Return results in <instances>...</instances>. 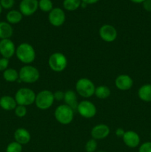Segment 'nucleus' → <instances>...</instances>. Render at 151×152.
I'll return each instance as SVG.
<instances>
[{
    "label": "nucleus",
    "instance_id": "obj_27",
    "mask_svg": "<svg viewBox=\"0 0 151 152\" xmlns=\"http://www.w3.org/2000/svg\"><path fill=\"white\" fill-rule=\"evenodd\" d=\"M97 142L96 140L90 139L86 142L85 151L87 152H95L97 148Z\"/></svg>",
    "mask_w": 151,
    "mask_h": 152
},
{
    "label": "nucleus",
    "instance_id": "obj_37",
    "mask_svg": "<svg viewBox=\"0 0 151 152\" xmlns=\"http://www.w3.org/2000/svg\"><path fill=\"white\" fill-rule=\"evenodd\" d=\"M1 10H2V7H1V4H0V14H1Z\"/></svg>",
    "mask_w": 151,
    "mask_h": 152
},
{
    "label": "nucleus",
    "instance_id": "obj_26",
    "mask_svg": "<svg viewBox=\"0 0 151 152\" xmlns=\"http://www.w3.org/2000/svg\"><path fill=\"white\" fill-rule=\"evenodd\" d=\"M22 145L14 141L7 145L6 148V152H22Z\"/></svg>",
    "mask_w": 151,
    "mask_h": 152
},
{
    "label": "nucleus",
    "instance_id": "obj_31",
    "mask_svg": "<svg viewBox=\"0 0 151 152\" xmlns=\"http://www.w3.org/2000/svg\"><path fill=\"white\" fill-rule=\"evenodd\" d=\"M9 59L6 58L1 57L0 59V71H4L6 69L8 68Z\"/></svg>",
    "mask_w": 151,
    "mask_h": 152
},
{
    "label": "nucleus",
    "instance_id": "obj_17",
    "mask_svg": "<svg viewBox=\"0 0 151 152\" xmlns=\"http://www.w3.org/2000/svg\"><path fill=\"white\" fill-rule=\"evenodd\" d=\"M16 106H17V103L15 100V98L8 95H5L0 98V107L3 110L12 111V110H14Z\"/></svg>",
    "mask_w": 151,
    "mask_h": 152
},
{
    "label": "nucleus",
    "instance_id": "obj_9",
    "mask_svg": "<svg viewBox=\"0 0 151 152\" xmlns=\"http://www.w3.org/2000/svg\"><path fill=\"white\" fill-rule=\"evenodd\" d=\"M65 13L60 7H54L49 13L48 20L50 25L54 27H60L65 22Z\"/></svg>",
    "mask_w": 151,
    "mask_h": 152
},
{
    "label": "nucleus",
    "instance_id": "obj_38",
    "mask_svg": "<svg viewBox=\"0 0 151 152\" xmlns=\"http://www.w3.org/2000/svg\"><path fill=\"white\" fill-rule=\"evenodd\" d=\"M99 152H105V151H99Z\"/></svg>",
    "mask_w": 151,
    "mask_h": 152
},
{
    "label": "nucleus",
    "instance_id": "obj_4",
    "mask_svg": "<svg viewBox=\"0 0 151 152\" xmlns=\"http://www.w3.org/2000/svg\"><path fill=\"white\" fill-rule=\"evenodd\" d=\"M54 117L60 124L68 125L73 120L74 110L65 104L60 105L55 110Z\"/></svg>",
    "mask_w": 151,
    "mask_h": 152
},
{
    "label": "nucleus",
    "instance_id": "obj_20",
    "mask_svg": "<svg viewBox=\"0 0 151 152\" xmlns=\"http://www.w3.org/2000/svg\"><path fill=\"white\" fill-rule=\"evenodd\" d=\"M13 34L11 25L7 22H0V39H10Z\"/></svg>",
    "mask_w": 151,
    "mask_h": 152
},
{
    "label": "nucleus",
    "instance_id": "obj_3",
    "mask_svg": "<svg viewBox=\"0 0 151 152\" xmlns=\"http://www.w3.org/2000/svg\"><path fill=\"white\" fill-rule=\"evenodd\" d=\"M36 95V94L32 89L22 88L16 91L14 98L17 105L28 106L35 102Z\"/></svg>",
    "mask_w": 151,
    "mask_h": 152
},
{
    "label": "nucleus",
    "instance_id": "obj_24",
    "mask_svg": "<svg viewBox=\"0 0 151 152\" xmlns=\"http://www.w3.org/2000/svg\"><path fill=\"white\" fill-rule=\"evenodd\" d=\"M81 0H64L63 7L68 11H74L81 6Z\"/></svg>",
    "mask_w": 151,
    "mask_h": 152
},
{
    "label": "nucleus",
    "instance_id": "obj_28",
    "mask_svg": "<svg viewBox=\"0 0 151 152\" xmlns=\"http://www.w3.org/2000/svg\"><path fill=\"white\" fill-rule=\"evenodd\" d=\"M14 112L15 114H16L18 117H20V118L24 117L27 114L26 106L17 105V106H16V108L14 109Z\"/></svg>",
    "mask_w": 151,
    "mask_h": 152
},
{
    "label": "nucleus",
    "instance_id": "obj_19",
    "mask_svg": "<svg viewBox=\"0 0 151 152\" xmlns=\"http://www.w3.org/2000/svg\"><path fill=\"white\" fill-rule=\"evenodd\" d=\"M138 96L144 102H151V84H145L141 86L138 91Z\"/></svg>",
    "mask_w": 151,
    "mask_h": 152
},
{
    "label": "nucleus",
    "instance_id": "obj_21",
    "mask_svg": "<svg viewBox=\"0 0 151 152\" xmlns=\"http://www.w3.org/2000/svg\"><path fill=\"white\" fill-rule=\"evenodd\" d=\"M22 18H23V15L22 14V13L19 10H10L6 15V19L10 25L19 23L22 20Z\"/></svg>",
    "mask_w": 151,
    "mask_h": 152
},
{
    "label": "nucleus",
    "instance_id": "obj_2",
    "mask_svg": "<svg viewBox=\"0 0 151 152\" xmlns=\"http://www.w3.org/2000/svg\"><path fill=\"white\" fill-rule=\"evenodd\" d=\"M39 77V71L33 65H24L19 71V82L32 84L38 81Z\"/></svg>",
    "mask_w": 151,
    "mask_h": 152
},
{
    "label": "nucleus",
    "instance_id": "obj_7",
    "mask_svg": "<svg viewBox=\"0 0 151 152\" xmlns=\"http://www.w3.org/2000/svg\"><path fill=\"white\" fill-rule=\"evenodd\" d=\"M53 93L50 91L43 90L36 95L35 104L41 110H47L52 106L54 102Z\"/></svg>",
    "mask_w": 151,
    "mask_h": 152
},
{
    "label": "nucleus",
    "instance_id": "obj_29",
    "mask_svg": "<svg viewBox=\"0 0 151 152\" xmlns=\"http://www.w3.org/2000/svg\"><path fill=\"white\" fill-rule=\"evenodd\" d=\"M15 0H0V4L1 7L4 9H10L13 7Z\"/></svg>",
    "mask_w": 151,
    "mask_h": 152
},
{
    "label": "nucleus",
    "instance_id": "obj_33",
    "mask_svg": "<svg viewBox=\"0 0 151 152\" xmlns=\"http://www.w3.org/2000/svg\"><path fill=\"white\" fill-rule=\"evenodd\" d=\"M142 5H143V8L146 11L151 12V0H145L142 2Z\"/></svg>",
    "mask_w": 151,
    "mask_h": 152
},
{
    "label": "nucleus",
    "instance_id": "obj_15",
    "mask_svg": "<svg viewBox=\"0 0 151 152\" xmlns=\"http://www.w3.org/2000/svg\"><path fill=\"white\" fill-rule=\"evenodd\" d=\"M110 134V128L105 124H99L92 129L90 134L93 139L102 140L106 138Z\"/></svg>",
    "mask_w": 151,
    "mask_h": 152
},
{
    "label": "nucleus",
    "instance_id": "obj_8",
    "mask_svg": "<svg viewBox=\"0 0 151 152\" xmlns=\"http://www.w3.org/2000/svg\"><path fill=\"white\" fill-rule=\"evenodd\" d=\"M77 111L81 117L87 119H90L96 114V106L92 102L88 100H83L78 104Z\"/></svg>",
    "mask_w": 151,
    "mask_h": 152
},
{
    "label": "nucleus",
    "instance_id": "obj_16",
    "mask_svg": "<svg viewBox=\"0 0 151 152\" xmlns=\"http://www.w3.org/2000/svg\"><path fill=\"white\" fill-rule=\"evenodd\" d=\"M13 137H14L15 141L22 145L28 144L31 139L30 132L24 128H19L16 129L15 131Z\"/></svg>",
    "mask_w": 151,
    "mask_h": 152
},
{
    "label": "nucleus",
    "instance_id": "obj_6",
    "mask_svg": "<svg viewBox=\"0 0 151 152\" xmlns=\"http://www.w3.org/2000/svg\"><path fill=\"white\" fill-rule=\"evenodd\" d=\"M48 65L54 72H62L68 65V59L62 53L55 52L49 57Z\"/></svg>",
    "mask_w": 151,
    "mask_h": 152
},
{
    "label": "nucleus",
    "instance_id": "obj_14",
    "mask_svg": "<svg viewBox=\"0 0 151 152\" xmlns=\"http://www.w3.org/2000/svg\"><path fill=\"white\" fill-rule=\"evenodd\" d=\"M123 142L129 148H136L140 144V137L136 132L133 131L125 132L124 136L122 137Z\"/></svg>",
    "mask_w": 151,
    "mask_h": 152
},
{
    "label": "nucleus",
    "instance_id": "obj_23",
    "mask_svg": "<svg viewBox=\"0 0 151 152\" xmlns=\"http://www.w3.org/2000/svg\"><path fill=\"white\" fill-rule=\"evenodd\" d=\"M94 94L99 99H104L109 97L111 94L110 89L105 86H100L96 88Z\"/></svg>",
    "mask_w": 151,
    "mask_h": 152
},
{
    "label": "nucleus",
    "instance_id": "obj_34",
    "mask_svg": "<svg viewBox=\"0 0 151 152\" xmlns=\"http://www.w3.org/2000/svg\"><path fill=\"white\" fill-rule=\"evenodd\" d=\"M115 133L117 137H122L124 136L125 132H124V129H121V128H118V129H117L116 130H115Z\"/></svg>",
    "mask_w": 151,
    "mask_h": 152
},
{
    "label": "nucleus",
    "instance_id": "obj_22",
    "mask_svg": "<svg viewBox=\"0 0 151 152\" xmlns=\"http://www.w3.org/2000/svg\"><path fill=\"white\" fill-rule=\"evenodd\" d=\"M3 78L9 83H13L19 80V72L14 68H7L3 71Z\"/></svg>",
    "mask_w": 151,
    "mask_h": 152
},
{
    "label": "nucleus",
    "instance_id": "obj_10",
    "mask_svg": "<svg viewBox=\"0 0 151 152\" xmlns=\"http://www.w3.org/2000/svg\"><path fill=\"white\" fill-rule=\"evenodd\" d=\"M99 36L103 41L106 42H113L118 36L116 29L111 25H104L99 29Z\"/></svg>",
    "mask_w": 151,
    "mask_h": 152
},
{
    "label": "nucleus",
    "instance_id": "obj_25",
    "mask_svg": "<svg viewBox=\"0 0 151 152\" xmlns=\"http://www.w3.org/2000/svg\"><path fill=\"white\" fill-rule=\"evenodd\" d=\"M38 8L43 12L50 13L53 8V4L51 0H39Z\"/></svg>",
    "mask_w": 151,
    "mask_h": 152
},
{
    "label": "nucleus",
    "instance_id": "obj_13",
    "mask_svg": "<svg viewBox=\"0 0 151 152\" xmlns=\"http://www.w3.org/2000/svg\"><path fill=\"white\" fill-rule=\"evenodd\" d=\"M115 86L120 91H128L133 87V80L127 74H121L115 78Z\"/></svg>",
    "mask_w": 151,
    "mask_h": 152
},
{
    "label": "nucleus",
    "instance_id": "obj_36",
    "mask_svg": "<svg viewBox=\"0 0 151 152\" xmlns=\"http://www.w3.org/2000/svg\"><path fill=\"white\" fill-rule=\"evenodd\" d=\"M130 1L133 3H136V4H140V3H142L143 1H144L145 0H130Z\"/></svg>",
    "mask_w": 151,
    "mask_h": 152
},
{
    "label": "nucleus",
    "instance_id": "obj_12",
    "mask_svg": "<svg viewBox=\"0 0 151 152\" xmlns=\"http://www.w3.org/2000/svg\"><path fill=\"white\" fill-rule=\"evenodd\" d=\"M16 48L10 39L0 40V54L6 59H10L16 53Z\"/></svg>",
    "mask_w": 151,
    "mask_h": 152
},
{
    "label": "nucleus",
    "instance_id": "obj_30",
    "mask_svg": "<svg viewBox=\"0 0 151 152\" xmlns=\"http://www.w3.org/2000/svg\"><path fill=\"white\" fill-rule=\"evenodd\" d=\"M139 152H151V142H145L140 145Z\"/></svg>",
    "mask_w": 151,
    "mask_h": 152
},
{
    "label": "nucleus",
    "instance_id": "obj_18",
    "mask_svg": "<svg viewBox=\"0 0 151 152\" xmlns=\"http://www.w3.org/2000/svg\"><path fill=\"white\" fill-rule=\"evenodd\" d=\"M65 105L70 107L73 110H76L78 106V102H77L76 94L75 91L72 90L67 91L65 92V97H64Z\"/></svg>",
    "mask_w": 151,
    "mask_h": 152
},
{
    "label": "nucleus",
    "instance_id": "obj_11",
    "mask_svg": "<svg viewBox=\"0 0 151 152\" xmlns=\"http://www.w3.org/2000/svg\"><path fill=\"white\" fill-rule=\"evenodd\" d=\"M38 8V0H22L19 3V11L23 16H31L36 12Z\"/></svg>",
    "mask_w": 151,
    "mask_h": 152
},
{
    "label": "nucleus",
    "instance_id": "obj_35",
    "mask_svg": "<svg viewBox=\"0 0 151 152\" xmlns=\"http://www.w3.org/2000/svg\"><path fill=\"white\" fill-rule=\"evenodd\" d=\"M99 0H81L82 2L86 3L87 4H95V3L98 2Z\"/></svg>",
    "mask_w": 151,
    "mask_h": 152
},
{
    "label": "nucleus",
    "instance_id": "obj_1",
    "mask_svg": "<svg viewBox=\"0 0 151 152\" xmlns=\"http://www.w3.org/2000/svg\"><path fill=\"white\" fill-rule=\"evenodd\" d=\"M15 54L20 62L28 65L32 63L36 59V51L33 47L27 42L21 43L18 45Z\"/></svg>",
    "mask_w": 151,
    "mask_h": 152
},
{
    "label": "nucleus",
    "instance_id": "obj_32",
    "mask_svg": "<svg viewBox=\"0 0 151 152\" xmlns=\"http://www.w3.org/2000/svg\"><path fill=\"white\" fill-rule=\"evenodd\" d=\"M53 96H54V99L56 101L64 100L65 93L63 91H57L55 93H53Z\"/></svg>",
    "mask_w": 151,
    "mask_h": 152
},
{
    "label": "nucleus",
    "instance_id": "obj_5",
    "mask_svg": "<svg viewBox=\"0 0 151 152\" xmlns=\"http://www.w3.org/2000/svg\"><path fill=\"white\" fill-rule=\"evenodd\" d=\"M76 90L78 94L82 97L90 98L94 95L96 87L90 80L81 78L76 83Z\"/></svg>",
    "mask_w": 151,
    "mask_h": 152
},
{
    "label": "nucleus",
    "instance_id": "obj_39",
    "mask_svg": "<svg viewBox=\"0 0 151 152\" xmlns=\"http://www.w3.org/2000/svg\"><path fill=\"white\" fill-rule=\"evenodd\" d=\"M150 138H151V132H150Z\"/></svg>",
    "mask_w": 151,
    "mask_h": 152
}]
</instances>
